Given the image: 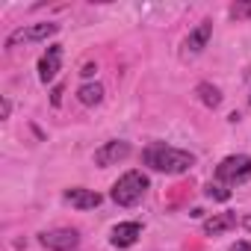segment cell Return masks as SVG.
I'll return each mask as SVG.
<instances>
[{"label": "cell", "instance_id": "6", "mask_svg": "<svg viewBox=\"0 0 251 251\" xmlns=\"http://www.w3.org/2000/svg\"><path fill=\"white\" fill-rule=\"evenodd\" d=\"M130 142H124V139H112V142H103L98 151H95V163L100 166V169H106V166H115V163H121V160H127L130 157Z\"/></svg>", "mask_w": 251, "mask_h": 251}, {"label": "cell", "instance_id": "5", "mask_svg": "<svg viewBox=\"0 0 251 251\" xmlns=\"http://www.w3.org/2000/svg\"><path fill=\"white\" fill-rule=\"evenodd\" d=\"M39 242L50 251H74L80 242V233L74 227H56V230H45L39 233Z\"/></svg>", "mask_w": 251, "mask_h": 251}, {"label": "cell", "instance_id": "10", "mask_svg": "<svg viewBox=\"0 0 251 251\" xmlns=\"http://www.w3.org/2000/svg\"><path fill=\"white\" fill-rule=\"evenodd\" d=\"M210 36H213V24L210 21H201L192 33H189V39H186V53H201L204 48H207V42H210Z\"/></svg>", "mask_w": 251, "mask_h": 251}, {"label": "cell", "instance_id": "7", "mask_svg": "<svg viewBox=\"0 0 251 251\" xmlns=\"http://www.w3.org/2000/svg\"><path fill=\"white\" fill-rule=\"evenodd\" d=\"M59 65H62V48L59 45H50L48 53L39 59V80L42 83H50L59 74Z\"/></svg>", "mask_w": 251, "mask_h": 251}, {"label": "cell", "instance_id": "19", "mask_svg": "<svg viewBox=\"0 0 251 251\" xmlns=\"http://www.w3.org/2000/svg\"><path fill=\"white\" fill-rule=\"evenodd\" d=\"M242 227H245V230H251V213H248V216L242 219Z\"/></svg>", "mask_w": 251, "mask_h": 251}, {"label": "cell", "instance_id": "4", "mask_svg": "<svg viewBox=\"0 0 251 251\" xmlns=\"http://www.w3.org/2000/svg\"><path fill=\"white\" fill-rule=\"evenodd\" d=\"M59 33V24L53 21H45V24H30V27H21L15 30L9 39H6V48H18V45H27V42H45L50 36Z\"/></svg>", "mask_w": 251, "mask_h": 251}, {"label": "cell", "instance_id": "16", "mask_svg": "<svg viewBox=\"0 0 251 251\" xmlns=\"http://www.w3.org/2000/svg\"><path fill=\"white\" fill-rule=\"evenodd\" d=\"M95 71H98V65H92V62H86V65H83V71H80V74H83V77H86V80H89V77H95Z\"/></svg>", "mask_w": 251, "mask_h": 251}, {"label": "cell", "instance_id": "9", "mask_svg": "<svg viewBox=\"0 0 251 251\" xmlns=\"http://www.w3.org/2000/svg\"><path fill=\"white\" fill-rule=\"evenodd\" d=\"M139 236H142V225L139 222H124V225L112 227V245L115 248H130Z\"/></svg>", "mask_w": 251, "mask_h": 251}, {"label": "cell", "instance_id": "3", "mask_svg": "<svg viewBox=\"0 0 251 251\" xmlns=\"http://www.w3.org/2000/svg\"><path fill=\"white\" fill-rule=\"evenodd\" d=\"M216 177L225 180V183H245V180H251V157L236 154V157L222 160L219 169H216Z\"/></svg>", "mask_w": 251, "mask_h": 251}, {"label": "cell", "instance_id": "1", "mask_svg": "<svg viewBox=\"0 0 251 251\" xmlns=\"http://www.w3.org/2000/svg\"><path fill=\"white\" fill-rule=\"evenodd\" d=\"M145 163L154 172H163V175H183L195 166V157L189 151H180V148H172V145H151L145 151Z\"/></svg>", "mask_w": 251, "mask_h": 251}, {"label": "cell", "instance_id": "2", "mask_svg": "<svg viewBox=\"0 0 251 251\" xmlns=\"http://www.w3.org/2000/svg\"><path fill=\"white\" fill-rule=\"evenodd\" d=\"M145 189H148V177L142 172H127V175H121L112 183V192L109 195H112V201L118 207H133L145 195Z\"/></svg>", "mask_w": 251, "mask_h": 251}, {"label": "cell", "instance_id": "17", "mask_svg": "<svg viewBox=\"0 0 251 251\" xmlns=\"http://www.w3.org/2000/svg\"><path fill=\"white\" fill-rule=\"evenodd\" d=\"M230 251H251V245H248V242H233Z\"/></svg>", "mask_w": 251, "mask_h": 251}, {"label": "cell", "instance_id": "18", "mask_svg": "<svg viewBox=\"0 0 251 251\" xmlns=\"http://www.w3.org/2000/svg\"><path fill=\"white\" fill-rule=\"evenodd\" d=\"M9 112H12V103H9V98H3V118H9Z\"/></svg>", "mask_w": 251, "mask_h": 251}, {"label": "cell", "instance_id": "15", "mask_svg": "<svg viewBox=\"0 0 251 251\" xmlns=\"http://www.w3.org/2000/svg\"><path fill=\"white\" fill-rule=\"evenodd\" d=\"M62 92H65L62 86H56V89H53V95H50V103H53V106H59V103H62Z\"/></svg>", "mask_w": 251, "mask_h": 251}, {"label": "cell", "instance_id": "14", "mask_svg": "<svg viewBox=\"0 0 251 251\" xmlns=\"http://www.w3.org/2000/svg\"><path fill=\"white\" fill-rule=\"evenodd\" d=\"M207 198H216V201H227V198H230V189H225L222 183H210V186H207Z\"/></svg>", "mask_w": 251, "mask_h": 251}, {"label": "cell", "instance_id": "11", "mask_svg": "<svg viewBox=\"0 0 251 251\" xmlns=\"http://www.w3.org/2000/svg\"><path fill=\"white\" fill-rule=\"evenodd\" d=\"M236 227V216L233 213H213L210 219H204V233L207 236H216V233H225Z\"/></svg>", "mask_w": 251, "mask_h": 251}, {"label": "cell", "instance_id": "12", "mask_svg": "<svg viewBox=\"0 0 251 251\" xmlns=\"http://www.w3.org/2000/svg\"><path fill=\"white\" fill-rule=\"evenodd\" d=\"M77 100H80L83 106L100 103V100H103V86H100V83H86V86H80V89H77Z\"/></svg>", "mask_w": 251, "mask_h": 251}, {"label": "cell", "instance_id": "13", "mask_svg": "<svg viewBox=\"0 0 251 251\" xmlns=\"http://www.w3.org/2000/svg\"><path fill=\"white\" fill-rule=\"evenodd\" d=\"M198 98H201V103L204 106H210V109H216L219 103H222V92L216 89V86H210V83H198Z\"/></svg>", "mask_w": 251, "mask_h": 251}, {"label": "cell", "instance_id": "8", "mask_svg": "<svg viewBox=\"0 0 251 251\" xmlns=\"http://www.w3.org/2000/svg\"><path fill=\"white\" fill-rule=\"evenodd\" d=\"M65 201H68L71 207H77V210H95V207L100 204V195H98L95 189L71 186V189H65Z\"/></svg>", "mask_w": 251, "mask_h": 251}]
</instances>
